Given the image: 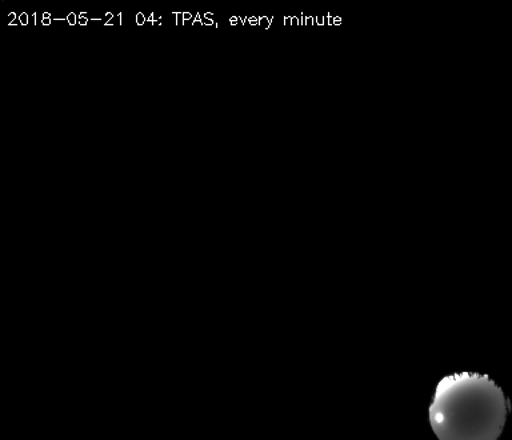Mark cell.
Instances as JSON below:
<instances>
[{
    "mask_svg": "<svg viewBox=\"0 0 512 440\" xmlns=\"http://www.w3.org/2000/svg\"><path fill=\"white\" fill-rule=\"evenodd\" d=\"M510 403L488 375L456 372L435 388L428 419L438 440H498Z\"/></svg>",
    "mask_w": 512,
    "mask_h": 440,
    "instance_id": "obj_1",
    "label": "cell"
},
{
    "mask_svg": "<svg viewBox=\"0 0 512 440\" xmlns=\"http://www.w3.org/2000/svg\"><path fill=\"white\" fill-rule=\"evenodd\" d=\"M272 20H274V16H270V18H267V16H259V26L268 30V28L271 27Z\"/></svg>",
    "mask_w": 512,
    "mask_h": 440,
    "instance_id": "obj_2",
    "label": "cell"
},
{
    "mask_svg": "<svg viewBox=\"0 0 512 440\" xmlns=\"http://www.w3.org/2000/svg\"><path fill=\"white\" fill-rule=\"evenodd\" d=\"M67 22L70 26L74 27L75 24L79 22L78 15H76L75 12H70V14L67 15Z\"/></svg>",
    "mask_w": 512,
    "mask_h": 440,
    "instance_id": "obj_3",
    "label": "cell"
},
{
    "mask_svg": "<svg viewBox=\"0 0 512 440\" xmlns=\"http://www.w3.org/2000/svg\"><path fill=\"white\" fill-rule=\"evenodd\" d=\"M136 24H138V26H144V23L147 22V18L146 16H144V14H142V12H139V14H136Z\"/></svg>",
    "mask_w": 512,
    "mask_h": 440,
    "instance_id": "obj_4",
    "label": "cell"
},
{
    "mask_svg": "<svg viewBox=\"0 0 512 440\" xmlns=\"http://www.w3.org/2000/svg\"><path fill=\"white\" fill-rule=\"evenodd\" d=\"M28 22H30L28 14H26V12H22V14L19 15V23L22 24V26H27Z\"/></svg>",
    "mask_w": 512,
    "mask_h": 440,
    "instance_id": "obj_5",
    "label": "cell"
},
{
    "mask_svg": "<svg viewBox=\"0 0 512 440\" xmlns=\"http://www.w3.org/2000/svg\"><path fill=\"white\" fill-rule=\"evenodd\" d=\"M112 19H114V14H112V12H107V14L104 15V26H110Z\"/></svg>",
    "mask_w": 512,
    "mask_h": 440,
    "instance_id": "obj_6",
    "label": "cell"
},
{
    "mask_svg": "<svg viewBox=\"0 0 512 440\" xmlns=\"http://www.w3.org/2000/svg\"><path fill=\"white\" fill-rule=\"evenodd\" d=\"M196 24H202L203 26L202 15L196 14L195 19L192 20V26H196Z\"/></svg>",
    "mask_w": 512,
    "mask_h": 440,
    "instance_id": "obj_7",
    "label": "cell"
},
{
    "mask_svg": "<svg viewBox=\"0 0 512 440\" xmlns=\"http://www.w3.org/2000/svg\"><path fill=\"white\" fill-rule=\"evenodd\" d=\"M314 18L316 26H324V20L322 15L314 16Z\"/></svg>",
    "mask_w": 512,
    "mask_h": 440,
    "instance_id": "obj_8",
    "label": "cell"
},
{
    "mask_svg": "<svg viewBox=\"0 0 512 440\" xmlns=\"http://www.w3.org/2000/svg\"><path fill=\"white\" fill-rule=\"evenodd\" d=\"M175 16H176V19H175L176 26H179L180 20H182V24H183V14H182V12H175Z\"/></svg>",
    "mask_w": 512,
    "mask_h": 440,
    "instance_id": "obj_9",
    "label": "cell"
},
{
    "mask_svg": "<svg viewBox=\"0 0 512 440\" xmlns=\"http://www.w3.org/2000/svg\"><path fill=\"white\" fill-rule=\"evenodd\" d=\"M88 22H90V19H88L87 16H84V18L79 19L78 24H79V26L84 27V26H87Z\"/></svg>",
    "mask_w": 512,
    "mask_h": 440,
    "instance_id": "obj_10",
    "label": "cell"
},
{
    "mask_svg": "<svg viewBox=\"0 0 512 440\" xmlns=\"http://www.w3.org/2000/svg\"><path fill=\"white\" fill-rule=\"evenodd\" d=\"M239 22V16H232V18L230 19L231 26H238Z\"/></svg>",
    "mask_w": 512,
    "mask_h": 440,
    "instance_id": "obj_11",
    "label": "cell"
},
{
    "mask_svg": "<svg viewBox=\"0 0 512 440\" xmlns=\"http://www.w3.org/2000/svg\"><path fill=\"white\" fill-rule=\"evenodd\" d=\"M202 22L204 26H215L214 20H208L206 18H202Z\"/></svg>",
    "mask_w": 512,
    "mask_h": 440,
    "instance_id": "obj_12",
    "label": "cell"
},
{
    "mask_svg": "<svg viewBox=\"0 0 512 440\" xmlns=\"http://www.w3.org/2000/svg\"><path fill=\"white\" fill-rule=\"evenodd\" d=\"M192 19V14L190 12H183V24L187 22V20Z\"/></svg>",
    "mask_w": 512,
    "mask_h": 440,
    "instance_id": "obj_13",
    "label": "cell"
},
{
    "mask_svg": "<svg viewBox=\"0 0 512 440\" xmlns=\"http://www.w3.org/2000/svg\"><path fill=\"white\" fill-rule=\"evenodd\" d=\"M16 19H18V16H16L15 12H11V14L8 15V20H10V24L16 22Z\"/></svg>",
    "mask_w": 512,
    "mask_h": 440,
    "instance_id": "obj_14",
    "label": "cell"
},
{
    "mask_svg": "<svg viewBox=\"0 0 512 440\" xmlns=\"http://www.w3.org/2000/svg\"><path fill=\"white\" fill-rule=\"evenodd\" d=\"M306 26H315V18H308V16H306Z\"/></svg>",
    "mask_w": 512,
    "mask_h": 440,
    "instance_id": "obj_15",
    "label": "cell"
},
{
    "mask_svg": "<svg viewBox=\"0 0 512 440\" xmlns=\"http://www.w3.org/2000/svg\"><path fill=\"white\" fill-rule=\"evenodd\" d=\"M284 26H292L291 16H286V18H284Z\"/></svg>",
    "mask_w": 512,
    "mask_h": 440,
    "instance_id": "obj_16",
    "label": "cell"
},
{
    "mask_svg": "<svg viewBox=\"0 0 512 440\" xmlns=\"http://www.w3.org/2000/svg\"><path fill=\"white\" fill-rule=\"evenodd\" d=\"M291 18H292V26H298L299 16H291Z\"/></svg>",
    "mask_w": 512,
    "mask_h": 440,
    "instance_id": "obj_17",
    "label": "cell"
},
{
    "mask_svg": "<svg viewBox=\"0 0 512 440\" xmlns=\"http://www.w3.org/2000/svg\"><path fill=\"white\" fill-rule=\"evenodd\" d=\"M52 19H42L43 26H51Z\"/></svg>",
    "mask_w": 512,
    "mask_h": 440,
    "instance_id": "obj_18",
    "label": "cell"
},
{
    "mask_svg": "<svg viewBox=\"0 0 512 440\" xmlns=\"http://www.w3.org/2000/svg\"><path fill=\"white\" fill-rule=\"evenodd\" d=\"M203 18H206L208 20H214V15H212L211 12H207V14L203 15Z\"/></svg>",
    "mask_w": 512,
    "mask_h": 440,
    "instance_id": "obj_19",
    "label": "cell"
},
{
    "mask_svg": "<svg viewBox=\"0 0 512 440\" xmlns=\"http://www.w3.org/2000/svg\"><path fill=\"white\" fill-rule=\"evenodd\" d=\"M324 26H328V20H330V15L326 14L323 16Z\"/></svg>",
    "mask_w": 512,
    "mask_h": 440,
    "instance_id": "obj_20",
    "label": "cell"
},
{
    "mask_svg": "<svg viewBox=\"0 0 512 440\" xmlns=\"http://www.w3.org/2000/svg\"><path fill=\"white\" fill-rule=\"evenodd\" d=\"M340 23H342V19H340L339 16H335L334 26H340Z\"/></svg>",
    "mask_w": 512,
    "mask_h": 440,
    "instance_id": "obj_21",
    "label": "cell"
},
{
    "mask_svg": "<svg viewBox=\"0 0 512 440\" xmlns=\"http://www.w3.org/2000/svg\"><path fill=\"white\" fill-rule=\"evenodd\" d=\"M31 22L32 24L38 23V18H36V14H32Z\"/></svg>",
    "mask_w": 512,
    "mask_h": 440,
    "instance_id": "obj_22",
    "label": "cell"
},
{
    "mask_svg": "<svg viewBox=\"0 0 512 440\" xmlns=\"http://www.w3.org/2000/svg\"><path fill=\"white\" fill-rule=\"evenodd\" d=\"M122 23H123V15L122 14H118V24H119V26H122Z\"/></svg>",
    "mask_w": 512,
    "mask_h": 440,
    "instance_id": "obj_23",
    "label": "cell"
},
{
    "mask_svg": "<svg viewBox=\"0 0 512 440\" xmlns=\"http://www.w3.org/2000/svg\"><path fill=\"white\" fill-rule=\"evenodd\" d=\"M43 19H52L50 12H44Z\"/></svg>",
    "mask_w": 512,
    "mask_h": 440,
    "instance_id": "obj_24",
    "label": "cell"
}]
</instances>
